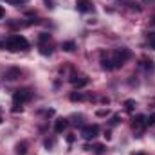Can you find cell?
<instances>
[{"mask_svg": "<svg viewBox=\"0 0 155 155\" xmlns=\"http://www.w3.org/2000/svg\"><path fill=\"white\" fill-rule=\"evenodd\" d=\"M134 155H146V153H143V152H137V153H134Z\"/></svg>", "mask_w": 155, "mask_h": 155, "instance_id": "obj_32", "label": "cell"}, {"mask_svg": "<svg viewBox=\"0 0 155 155\" xmlns=\"http://www.w3.org/2000/svg\"><path fill=\"white\" fill-rule=\"evenodd\" d=\"M81 135L85 141H92L99 135V126L97 124H87V126H81Z\"/></svg>", "mask_w": 155, "mask_h": 155, "instance_id": "obj_4", "label": "cell"}, {"mask_svg": "<svg viewBox=\"0 0 155 155\" xmlns=\"http://www.w3.org/2000/svg\"><path fill=\"white\" fill-rule=\"evenodd\" d=\"M83 99H85V96L81 92H72L71 94V101H83Z\"/></svg>", "mask_w": 155, "mask_h": 155, "instance_id": "obj_17", "label": "cell"}, {"mask_svg": "<svg viewBox=\"0 0 155 155\" xmlns=\"http://www.w3.org/2000/svg\"><path fill=\"white\" fill-rule=\"evenodd\" d=\"M101 67L105 71H114V63H112V58H101Z\"/></svg>", "mask_w": 155, "mask_h": 155, "instance_id": "obj_10", "label": "cell"}, {"mask_svg": "<svg viewBox=\"0 0 155 155\" xmlns=\"http://www.w3.org/2000/svg\"><path fill=\"white\" fill-rule=\"evenodd\" d=\"M135 107H137V105H135L134 99H126V101H124V110H126L128 114H132V112L135 110Z\"/></svg>", "mask_w": 155, "mask_h": 155, "instance_id": "obj_14", "label": "cell"}, {"mask_svg": "<svg viewBox=\"0 0 155 155\" xmlns=\"http://www.w3.org/2000/svg\"><path fill=\"white\" fill-rule=\"evenodd\" d=\"M146 71H155V61L153 60H148V58H143V63H141Z\"/></svg>", "mask_w": 155, "mask_h": 155, "instance_id": "obj_12", "label": "cell"}, {"mask_svg": "<svg viewBox=\"0 0 155 155\" xmlns=\"http://www.w3.org/2000/svg\"><path fill=\"white\" fill-rule=\"evenodd\" d=\"M155 124V114H152V116L146 117V126H153Z\"/></svg>", "mask_w": 155, "mask_h": 155, "instance_id": "obj_22", "label": "cell"}, {"mask_svg": "<svg viewBox=\"0 0 155 155\" xmlns=\"http://www.w3.org/2000/svg\"><path fill=\"white\" fill-rule=\"evenodd\" d=\"M92 150H94L96 153H103V152H105V144H94Z\"/></svg>", "mask_w": 155, "mask_h": 155, "instance_id": "obj_20", "label": "cell"}, {"mask_svg": "<svg viewBox=\"0 0 155 155\" xmlns=\"http://www.w3.org/2000/svg\"><path fill=\"white\" fill-rule=\"evenodd\" d=\"M61 49H63L65 52H74V51H76V43H74V41H63V43H61Z\"/></svg>", "mask_w": 155, "mask_h": 155, "instance_id": "obj_11", "label": "cell"}, {"mask_svg": "<svg viewBox=\"0 0 155 155\" xmlns=\"http://www.w3.org/2000/svg\"><path fill=\"white\" fill-rule=\"evenodd\" d=\"M20 76H22V72H20V69H16V67L9 69V71L5 72V78H7L9 81H13V79H18Z\"/></svg>", "mask_w": 155, "mask_h": 155, "instance_id": "obj_8", "label": "cell"}, {"mask_svg": "<svg viewBox=\"0 0 155 155\" xmlns=\"http://www.w3.org/2000/svg\"><path fill=\"white\" fill-rule=\"evenodd\" d=\"M71 83H72V85H76L78 88H81V87H85V85L88 83V79H87V78H78L76 74H74V76L71 78Z\"/></svg>", "mask_w": 155, "mask_h": 155, "instance_id": "obj_9", "label": "cell"}, {"mask_svg": "<svg viewBox=\"0 0 155 155\" xmlns=\"http://www.w3.org/2000/svg\"><path fill=\"white\" fill-rule=\"evenodd\" d=\"M96 114H97V116H99V117H105V116H107V114H108V110H97Z\"/></svg>", "mask_w": 155, "mask_h": 155, "instance_id": "obj_27", "label": "cell"}, {"mask_svg": "<svg viewBox=\"0 0 155 155\" xmlns=\"http://www.w3.org/2000/svg\"><path fill=\"white\" fill-rule=\"evenodd\" d=\"M11 112H15V114H18V112H22V105H13V108H11Z\"/></svg>", "mask_w": 155, "mask_h": 155, "instance_id": "obj_24", "label": "cell"}, {"mask_svg": "<svg viewBox=\"0 0 155 155\" xmlns=\"http://www.w3.org/2000/svg\"><path fill=\"white\" fill-rule=\"evenodd\" d=\"M45 4H47V7H54V5H52V2H51V0H45Z\"/></svg>", "mask_w": 155, "mask_h": 155, "instance_id": "obj_31", "label": "cell"}, {"mask_svg": "<svg viewBox=\"0 0 155 155\" xmlns=\"http://www.w3.org/2000/svg\"><path fill=\"white\" fill-rule=\"evenodd\" d=\"M132 128L134 130H143L146 128V116H135L132 119Z\"/></svg>", "mask_w": 155, "mask_h": 155, "instance_id": "obj_5", "label": "cell"}, {"mask_svg": "<svg viewBox=\"0 0 155 155\" xmlns=\"http://www.w3.org/2000/svg\"><path fill=\"white\" fill-rule=\"evenodd\" d=\"M5 4H11V5H22L25 0H4Z\"/></svg>", "mask_w": 155, "mask_h": 155, "instance_id": "obj_23", "label": "cell"}, {"mask_svg": "<svg viewBox=\"0 0 155 155\" xmlns=\"http://www.w3.org/2000/svg\"><path fill=\"white\" fill-rule=\"evenodd\" d=\"M4 16H5V11H4V7L0 5V18H4Z\"/></svg>", "mask_w": 155, "mask_h": 155, "instance_id": "obj_29", "label": "cell"}, {"mask_svg": "<svg viewBox=\"0 0 155 155\" xmlns=\"http://www.w3.org/2000/svg\"><path fill=\"white\" fill-rule=\"evenodd\" d=\"M110 123H112V124H117V123H119V116H114V117H112V121H110Z\"/></svg>", "mask_w": 155, "mask_h": 155, "instance_id": "obj_28", "label": "cell"}, {"mask_svg": "<svg viewBox=\"0 0 155 155\" xmlns=\"http://www.w3.org/2000/svg\"><path fill=\"white\" fill-rule=\"evenodd\" d=\"M49 38H51V35H47V33H41V35H40V45H43L45 41H49Z\"/></svg>", "mask_w": 155, "mask_h": 155, "instance_id": "obj_21", "label": "cell"}, {"mask_svg": "<svg viewBox=\"0 0 155 155\" xmlns=\"http://www.w3.org/2000/svg\"><path fill=\"white\" fill-rule=\"evenodd\" d=\"M76 9L79 13H88V11H92V2L90 0H76Z\"/></svg>", "mask_w": 155, "mask_h": 155, "instance_id": "obj_6", "label": "cell"}, {"mask_svg": "<svg viewBox=\"0 0 155 155\" xmlns=\"http://www.w3.org/2000/svg\"><path fill=\"white\" fill-rule=\"evenodd\" d=\"M105 139H107V141H110V139H112V135H110V132H107V134H105Z\"/></svg>", "mask_w": 155, "mask_h": 155, "instance_id": "obj_30", "label": "cell"}, {"mask_svg": "<svg viewBox=\"0 0 155 155\" xmlns=\"http://www.w3.org/2000/svg\"><path fill=\"white\" fill-rule=\"evenodd\" d=\"M5 49L11 51V52L27 51L29 49V41H27V38H24L22 35H11L9 38L5 40Z\"/></svg>", "mask_w": 155, "mask_h": 155, "instance_id": "obj_1", "label": "cell"}, {"mask_svg": "<svg viewBox=\"0 0 155 155\" xmlns=\"http://www.w3.org/2000/svg\"><path fill=\"white\" fill-rule=\"evenodd\" d=\"M153 24H155V18H153Z\"/></svg>", "mask_w": 155, "mask_h": 155, "instance_id": "obj_33", "label": "cell"}, {"mask_svg": "<svg viewBox=\"0 0 155 155\" xmlns=\"http://www.w3.org/2000/svg\"><path fill=\"white\" fill-rule=\"evenodd\" d=\"M74 141H76V135H74V134H71V135H67V143H69V144H72Z\"/></svg>", "mask_w": 155, "mask_h": 155, "instance_id": "obj_26", "label": "cell"}, {"mask_svg": "<svg viewBox=\"0 0 155 155\" xmlns=\"http://www.w3.org/2000/svg\"><path fill=\"white\" fill-rule=\"evenodd\" d=\"M126 4L130 5V9H135V11H141V9H143V7H141V5H139L137 2H132V0H128Z\"/></svg>", "mask_w": 155, "mask_h": 155, "instance_id": "obj_19", "label": "cell"}, {"mask_svg": "<svg viewBox=\"0 0 155 155\" xmlns=\"http://www.w3.org/2000/svg\"><path fill=\"white\" fill-rule=\"evenodd\" d=\"M132 58V52H130V49H126V47H119L114 51V54H112V63H114V69H119V67H123L128 60Z\"/></svg>", "mask_w": 155, "mask_h": 155, "instance_id": "obj_2", "label": "cell"}, {"mask_svg": "<svg viewBox=\"0 0 155 155\" xmlns=\"http://www.w3.org/2000/svg\"><path fill=\"white\" fill-rule=\"evenodd\" d=\"M31 97H33L31 90H27V88H18V90H15V94H13V103L24 105V103H27Z\"/></svg>", "mask_w": 155, "mask_h": 155, "instance_id": "obj_3", "label": "cell"}, {"mask_svg": "<svg viewBox=\"0 0 155 155\" xmlns=\"http://www.w3.org/2000/svg\"><path fill=\"white\" fill-rule=\"evenodd\" d=\"M54 146V139H45V148H52Z\"/></svg>", "mask_w": 155, "mask_h": 155, "instance_id": "obj_25", "label": "cell"}, {"mask_svg": "<svg viewBox=\"0 0 155 155\" xmlns=\"http://www.w3.org/2000/svg\"><path fill=\"white\" fill-rule=\"evenodd\" d=\"M40 54L41 56H51L52 54V49H51V45H40Z\"/></svg>", "mask_w": 155, "mask_h": 155, "instance_id": "obj_15", "label": "cell"}, {"mask_svg": "<svg viewBox=\"0 0 155 155\" xmlns=\"http://www.w3.org/2000/svg\"><path fill=\"white\" fill-rule=\"evenodd\" d=\"M146 40H148L150 47H152V49H155V33H148V35H146Z\"/></svg>", "mask_w": 155, "mask_h": 155, "instance_id": "obj_18", "label": "cell"}, {"mask_svg": "<svg viewBox=\"0 0 155 155\" xmlns=\"http://www.w3.org/2000/svg\"><path fill=\"white\" fill-rule=\"evenodd\" d=\"M71 119H72V124L74 126H83V116L81 114H74Z\"/></svg>", "mask_w": 155, "mask_h": 155, "instance_id": "obj_16", "label": "cell"}, {"mask_svg": "<svg viewBox=\"0 0 155 155\" xmlns=\"http://www.w3.org/2000/svg\"><path fill=\"white\" fill-rule=\"evenodd\" d=\"M25 153H27V143L22 141V143L16 144V155H25Z\"/></svg>", "mask_w": 155, "mask_h": 155, "instance_id": "obj_13", "label": "cell"}, {"mask_svg": "<svg viewBox=\"0 0 155 155\" xmlns=\"http://www.w3.org/2000/svg\"><path fill=\"white\" fill-rule=\"evenodd\" d=\"M67 126H69V119H65V117H58L54 121V132L56 134H61Z\"/></svg>", "mask_w": 155, "mask_h": 155, "instance_id": "obj_7", "label": "cell"}]
</instances>
